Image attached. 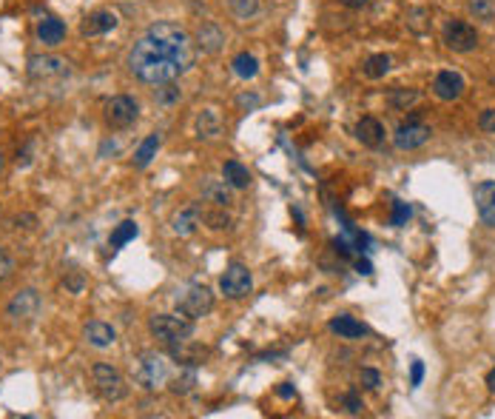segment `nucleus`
I'll use <instances>...</instances> for the list:
<instances>
[{
  "label": "nucleus",
  "mask_w": 495,
  "mask_h": 419,
  "mask_svg": "<svg viewBox=\"0 0 495 419\" xmlns=\"http://www.w3.org/2000/svg\"><path fill=\"white\" fill-rule=\"evenodd\" d=\"M194 66V43L188 32L171 21H157L148 26L145 38L128 52V69L137 80L148 86H162L177 80Z\"/></svg>",
  "instance_id": "f257e3e1"
},
{
  "label": "nucleus",
  "mask_w": 495,
  "mask_h": 419,
  "mask_svg": "<svg viewBox=\"0 0 495 419\" xmlns=\"http://www.w3.org/2000/svg\"><path fill=\"white\" fill-rule=\"evenodd\" d=\"M131 376L143 391H157L168 382V359L162 354H154V351L140 354L131 362Z\"/></svg>",
  "instance_id": "f03ea898"
},
{
  "label": "nucleus",
  "mask_w": 495,
  "mask_h": 419,
  "mask_svg": "<svg viewBox=\"0 0 495 419\" xmlns=\"http://www.w3.org/2000/svg\"><path fill=\"white\" fill-rule=\"evenodd\" d=\"M148 331L162 342V345H174L179 339H188L194 334V320L182 317V314H154L148 320Z\"/></svg>",
  "instance_id": "7ed1b4c3"
},
{
  "label": "nucleus",
  "mask_w": 495,
  "mask_h": 419,
  "mask_svg": "<svg viewBox=\"0 0 495 419\" xmlns=\"http://www.w3.org/2000/svg\"><path fill=\"white\" fill-rule=\"evenodd\" d=\"M91 379H94V391L100 393V399L106 402H123L128 396V385H126V376L109 365V362H97L91 368Z\"/></svg>",
  "instance_id": "20e7f679"
},
{
  "label": "nucleus",
  "mask_w": 495,
  "mask_h": 419,
  "mask_svg": "<svg viewBox=\"0 0 495 419\" xmlns=\"http://www.w3.org/2000/svg\"><path fill=\"white\" fill-rule=\"evenodd\" d=\"M219 291L228 300H245L248 294H251L254 291V277H251V271H248V266L230 263L219 277Z\"/></svg>",
  "instance_id": "39448f33"
},
{
  "label": "nucleus",
  "mask_w": 495,
  "mask_h": 419,
  "mask_svg": "<svg viewBox=\"0 0 495 419\" xmlns=\"http://www.w3.org/2000/svg\"><path fill=\"white\" fill-rule=\"evenodd\" d=\"M177 311L182 314V317H188V320H199V317H205V314H211L213 311V294H211V288H205V285H191L179 300H177Z\"/></svg>",
  "instance_id": "423d86ee"
},
{
  "label": "nucleus",
  "mask_w": 495,
  "mask_h": 419,
  "mask_svg": "<svg viewBox=\"0 0 495 419\" xmlns=\"http://www.w3.org/2000/svg\"><path fill=\"white\" fill-rule=\"evenodd\" d=\"M40 311V294L35 288H23L15 294V300L6 308V317L12 325H29Z\"/></svg>",
  "instance_id": "0eeeda50"
},
{
  "label": "nucleus",
  "mask_w": 495,
  "mask_h": 419,
  "mask_svg": "<svg viewBox=\"0 0 495 419\" xmlns=\"http://www.w3.org/2000/svg\"><path fill=\"white\" fill-rule=\"evenodd\" d=\"M444 46L452 49V52H458V55L472 52V49L478 46V32H475V26L467 23V21H450V23L444 26Z\"/></svg>",
  "instance_id": "6e6552de"
},
{
  "label": "nucleus",
  "mask_w": 495,
  "mask_h": 419,
  "mask_svg": "<svg viewBox=\"0 0 495 419\" xmlns=\"http://www.w3.org/2000/svg\"><path fill=\"white\" fill-rule=\"evenodd\" d=\"M430 126H424L416 114L413 117H407L399 129H396V134H393V143H396V148H401V151H413V148H421L427 140H430Z\"/></svg>",
  "instance_id": "1a4fd4ad"
},
{
  "label": "nucleus",
  "mask_w": 495,
  "mask_h": 419,
  "mask_svg": "<svg viewBox=\"0 0 495 419\" xmlns=\"http://www.w3.org/2000/svg\"><path fill=\"white\" fill-rule=\"evenodd\" d=\"M137 117H140V106H137V100L128 97V94H117V97H111L109 106H106V120H109V126H114V129H128L131 123H137Z\"/></svg>",
  "instance_id": "9d476101"
},
{
  "label": "nucleus",
  "mask_w": 495,
  "mask_h": 419,
  "mask_svg": "<svg viewBox=\"0 0 495 419\" xmlns=\"http://www.w3.org/2000/svg\"><path fill=\"white\" fill-rule=\"evenodd\" d=\"M475 208L481 223L495 229V180H484L475 185Z\"/></svg>",
  "instance_id": "9b49d317"
},
{
  "label": "nucleus",
  "mask_w": 495,
  "mask_h": 419,
  "mask_svg": "<svg viewBox=\"0 0 495 419\" xmlns=\"http://www.w3.org/2000/svg\"><path fill=\"white\" fill-rule=\"evenodd\" d=\"M199 226H202V208H199L196 202L179 208V212L171 217V232L179 234V237H191Z\"/></svg>",
  "instance_id": "f8f14e48"
},
{
  "label": "nucleus",
  "mask_w": 495,
  "mask_h": 419,
  "mask_svg": "<svg viewBox=\"0 0 495 419\" xmlns=\"http://www.w3.org/2000/svg\"><path fill=\"white\" fill-rule=\"evenodd\" d=\"M117 23H120L117 12H111V9H97V12H91V15L83 21L80 35H83V38H97V35H106V32L117 29Z\"/></svg>",
  "instance_id": "ddd939ff"
},
{
  "label": "nucleus",
  "mask_w": 495,
  "mask_h": 419,
  "mask_svg": "<svg viewBox=\"0 0 495 419\" xmlns=\"http://www.w3.org/2000/svg\"><path fill=\"white\" fill-rule=\"evenodd\" d=\"M433 92H435L438 100L452 103L464 94V77L458 72H438L435 80H433Z\"/></svg>",
  "instance_id": "4468645a"
},
{
  "label": "nucleus",
  "mask_w": 495,
  "mask_h": 419,
  "mask_svg": "<svg viewBox=\"0 0 495 419\" xmlns=\"http://www.w3.org/2000/svg\"><path fill=\"white\" fill-rule=\"evenodd\" d=\"M168 354H171V359H177V362H182V365H202V359L211 354L205 345H196V342H191V339H179V342H174V345H168Z\"/></svg>",
  "instance_id": "2eb2a0df"
},
{
  "label": "nucleus",
  "mask_w": 495,
  "mask_h": 419,
  "mask_svg": "<svg viewBox=\"0 0 495 419\" xmlns=\"http://www.w3.org/2000/svg\"><path fill=\"white\" fill-rule=\"evenodd\" d=\"M83 337H86V342L94 345V348H109V345L117 342V331H114V325H111V322H103V320H91V322H86Z\"/></svg>",
  "instance_id": "dca6fc26"
},
{
  "label": "nucleus",
  "mask_w": 495,
  "mask_h": 419,
  "mask_svg": "<svg viewBox=\"0 0 495 419\" xmlns=\"http://www.w3.org/2000/svg\"><path fill=\"white\" fill-rule=\"evenodd\" d=\"M356 140L367 148H379L384 143V126L376 117H362L356 123Z\"/></svg>",
  "instance_id": "f3484780"
},
{
  "label": "nucleus",
  "mask_w": 495,
  "mask_h": 419,
  "mask_svg": "<svg viewBox=\"0 0 495 419\" xmlns=\"http://www.w3.org/2000/svg\"><path fill=\"white\" fill-rule=\"evenodd\" d=\"M330 331L345 337V339H359V337H367V325H362L356 317L350 314H339L330 320Z\"/></svg>",
  "instance_id": "a211bd4d"
},
{
  "label": "nucleus",
  "mask_w": 495,
  "mask_h": 419,
  "mask_svg": "<svg viewBox=\"0 0 495 419\" xmlns=\"http://www.w3.org/2000/svg\"><path fill=\"white\" fill-rule=\"evenodd\" d=\"M38 38H40L43 46H52V49H55V46H60L63 38H66V23L57 21V18H46V21L38 23Z\"/></svg>",
  "instance_id": "6ab92c4d"
},
{
  "label": "nucleus",
  "mask_w": 495,
  "mask_h": 419,
  "mask_svg": "<svg viewBox=\"0 0 495 419\" xmlns=\"http://www.w3.org/2000/svg\"><path fill=\"white\" fill-rule=\"evenodd\" d=\"M222 43H225V35H222V29H219L216 23H202V26L196 29V46H199L205 55L219 52Z\"/></svg>",
  "instance_id": "aec40b11"
},
{
  "label": "nucleus",
  "mask_w": 495,
  "mask_h": 419,
  "mask_svg": "<svg viewBox=\"0 0 495 419\" xmlns=\"http://www.w3.org/2000/svg\"><path fill=\"white\" fill-rule=\"evenodd\" d=\"M202 197L213 205H222V208H228L233 202V194H230V185L225 183V177L222 180H205L202 183Z\"/></svg>",
  "instance_id": "412c9836"
},
{
  "label": "nucleus",
  "mask_w": 495,
  "mask_h": 419,
  "mask_svg": "<svg viewBox=\"0 0 495 419\" xmlns=\"http://www.w3.org/2000/svg\"><path fill=\"white\" fill-rule=\"evenodd\" d=\"M222 177H225V183H228L230 188H236V191H242V188L251 185V171H248L242 163H236V160H228V163L222 165Z\"/></svg>",
  "instance_id": "4be33fe9"
},
{
  "label": "nucleus",
  "mask_w": 495,
  "mask_h": 419,
  "mask_svg": "<svg viewBox=\"0 0 495 419\" xmlns=\"http://www.w3.org/2000/svg\"><path fill=\"white\" fill-rule=\"evenodd\" d=\"M230 69H233V75L242 77V80H254V77L260 75V60H257L251 52H239V55L230 60Z\"/></svg>",
  "instance_id": "5701e85b"
},
{
  "label": "nucleus",
  "mask_w": 495,
  "mask_h": 419,
  "mask_svg": "<svg viewBox=\"0 0 495 419\" xmlns=\"http://www.w3.org/2000/svg\"><path fill=\"white\" fill-rule=\"evenodd\" d=\"M219 129H222V123H219V114H216L213 109H205V111L196 117V137H199V140L216 137Z\"/></svg>",
  "instance_id": "b1692460"
},
{
  "label": "nucleus",
  "mask_w": 495,
  "mask_h": 419,
  "mask_svg": "<svg viewBox=\"0 0 495 419\" xmlns=\"http://www.w3.org/2000/svg\"><path fill=\"white\" fill-rule=\"evenodd\" d=\"M157 148H160V134H148V137L140 143V148L134 151V165H137V168H145V165L157 157Z\"/></svg>",
  "instance_id": "393cba45"
},
{
  "label": "nucleus",
  "mask_w": 495,
  "mask_h": 419,
  "mask_svg": "<svg viewBox=\"0 0 495 419\" xmlns=\"http://www.w3.org/2000/svg\"><path fill=\"white\" fill-rule=\"evenodd\" d=\"M63 60H57V58H32L29 60V72L35 75V77H49V75H60L63 72Z\"/></svg>",
  "instance_id": "a878e982"
},
{
  "label": "nucleus",
  "mask_w": 495,
  "mask_h": 419,
  "mask_svg": "<svg viewBox=\"0 0 495 419\" xmlns=\"http://www.w3.org/2000/svg\"><path fill=\"white\" fill-rule=\"evenodd\" d=\"M137 234H140L137 223H134V220H126V223H120V226L111 232V240H109V243H111V249H123V246L131 243Z\"/></svg>",
  "instance_id": "bb28decb"
},
{
  "label": "nucleus",
  "mask_w": 495,
  "mask_h": 419,
  "mask_svg": "<svg viewBox=\"0 0 495 419\" xmlns=\"http://www.w3.org/2000/svg\"><path fill=\"white\" fill-rule=\"evenodd\" d=\"M387 72H390V58H387V55H373V58L365 60V77L382 80Z\"/></svg>",
  "instance_id": "cd10ccee"
},
{
  "label": "nucleus",
  "mask_w": 495,
  "mask_h": 419,
  "mask_svg": "<svg viewBox=\"0 0 495 419\" xmlns=\"http://www.w3.org/2000/svg\"><path fill=\"white\" fill-rule=\"evenodd\" d=\"M469 15L481 23H495V0H469Z\"/></svg>",
  "instance_id": "c85d7f7f"
},
{
  "label": "nucleus",
  "mask_w": 495,
  "mask_h": 419,
  "mask_svg": "<svg viewBox=\"0 0 495 419\" xmlns=\"http://www.w3.org/2000/svg\"><path fill=\"white\" fill-rule=\"evenodd\" d=\"M228 6L239 21H248L260 12V0H228Z\"/></svg>",
  "instance_id": "c756f323"
},
{
  "label": "nucleus",
  "mask_w": 495,
  "mask_h": 419,
  "mask_svg": "<svg viewBox=\"0 0 495 419\" xmlns=\"http://www.w3.org/2000/svg\"><path fill=\"white\" fill-rule=\"evenodd\" d=\"M418 100V92L416 89H393L390 94H387V103L393 106V109H407V106H413Z\"/></svg>",
  "instance_id": "7c9ffc66"
},
{
  "label": "nucleus",
  "mask_w": 495,
  "mask_h": 419,
  "mask_svg": "<svg viewBox=\"0 0 495 419\" xmlns=\"http://www.w3.org/2000/svg\"><path fill=\"white\" fill-rule=\"evenodd\" d=\"M202 223H208V229L219 232V229H228V226H230V217L225 214L222 205H216L213 212H205V214H202Z\"/></svg>",
  "instance_id": "2f4dec72"
},
{
  "label": "nucleus",
  "mask_w": 495,
  "mask_h": 419,
  "mask_svg": "<svg viewBox=\"0 0 495 419\" xmlns=\"http://www.w3.org/2000/svg\"><path fill=\"white\" fill-rule=\"evenodd\" d=\"M194 385H196V374L191 371V365H185V371L177 379H171V391L174 393H188Z\"/></svg>",
  "instance_id": "473e14b6"
},
{
  "label": "nucleus",
  "mask_w": 495,
  "mask_h": 419,
  "mask_svg": "<svg viewBox=\"0 0 495 419\" xmlns=\"http://www.w3.org/2000/svg\"><path fill=\"white\" fill-rule=\"evenodd\" d=\"M154 97H157V103L171 106L174 100H179V89H177V86H174V80H171V83H162V86L157 89V94H154Z\"/></svg>",
  "instance_id": "72a5a7b5"
},
{
  "label": "nucleus",
  "mask_w": 495,
  "mask_h": 419,
  "mask_svg": "<svg viewBox=\"0 0 495 419\" xmlns=\"http://www.w3.org/2000/svg\"><path fill=\"white\" fill-rule=\"evenodd\" d=\"M359 382H362V388L376 391V388L382 385V374H379V371H373V368H362V371H359Z\"/></svg>",
  "instance_id": "f704fd0d"
},
{
  "label": "nucleus",
  "mask_w": 495,
  "mask_h": 419,
  "mask_svg": "<svg viewBox=\"0 0 495 419\" xmlns=\"http://www.w3.org/2000/svg\"><path fill=\"white\" fill-rule=\"evenodd\" d=\"M342 405H345V410H347V413H353V416L365 410V402H362V396H359L356 391H347V393L342 396Z\"/></svg>",
  "instance_id": "c9c22d12"
},
{
  "label": "nucleus",
  "mask_w": 495,
  "mask_h": 419,
  "mask_svg": "<svg viewBox=\"0 0 495 419\" xmlns=\"http://www.w3.org/2000/svg\"><path fill=\"white\" fill-rule=\"evenodd\" d=\"M478 129L486 134H495V109H484L478 117Z\"/></svg>",
  "instance_id": "e433bc0d"
},
{
  "label": "nucleus",
  "mask_w": 495,
  "mask_h": 419,
  "mask_svg": "<svg viewBox=\"0 0 495 419\" xmlns=\"http://www.w3.org/2000/svg\"><path fill=\"white\" fill-rule=\"evenodd\" d=\"M12 271H15V260H12V257H9L4 249H0V283H4V280H6Z\"/></svg>",
  "instance_id": "4c0bfd02"
},
{
  "label": "nucleus",
  "mask_w": 495,
  "mask_h": 419,
  "mask_svg": "<svg viewBox=\"0 0 495 419\" xmlns=\"http://www.w3.org/2000/svg\"><path fill=\"white\" fill-rule=\"evenodd\" d=\"M410 220V205L396 202V214H393V226H404Z\"/></svg>",
  "instance_id": "58836bf2"
},
{
  "label": "nucleus",
  "mask_w": 495,
  "mask_h": 419,
  "mask_svg": "<svg viewBox=\"0 0 495 419\" xmlns=\"http://www.w3.org/2000/svg\"><path fill=\"white\" fill-rule=\"evenodd\" d=\"M66 285H69L74 294H80V291H83V277H80V274H72V277L66 280Z\"/></svg>",
  "instance_id": "ea45409f"
},
{
  "label": "nucleus",
  "mask_w": 495,
  "mask_h": 419,
  "mask_svg": "<svg viewBox=\"0 0 495 419\" xmlns=\"http://www.w3.org/2000/svg\"><path fill=\"white\" fill-rule=\"evenodd\" d=\"M421 379H424V365L416 359V362H413V388L421 385Z\"/></svg>",
  "instance_id": "a19ab883"
},
{
  "label": "nucleus",
  "mask_w": 495,
  "mask_h": 419,
  "mask_svg": "<svg viewBox=\"0 0 495 419\" xmlns=\"http://www.w3.org/2000/svg\"><path fill=\"white\" fill-rule=\"evenodd\" d=\"M277 393H279V396H285V399H294V396H296V391H294L288 382H282V385L277 388Z\"/></svg>",
  "instance_id": "79ce46f5"
},
{
  "label": "nucleus",
  "mask_w": 495,
  "mask_h": 419,
  "mask_svg": "<svg viewBox=\"0 0 495 419\" xmlns=\"http://www.w3.org/2000/svg\"><path fill=\"white\" fill-rule=\"evenodd\" d=\"M342 4L347 6V9H362V6H367L370 0H342Z\"/></svg>",
  "instance_id": "37998d69"
},
{
  "label": "nucleus",
  "mask_w": 495,
  "mask_h": 419,
  "mask_svg": "<svg viewBox=\"0 0 495 419\" xmlns=\"http://www.w3.org/2000/svg\"><path fill=\"white\" fill-rule=\"evenodd\" d=\"M486 388H489V393H495V368L486 374Z\"/></svg>",
  "instance_id": "c03bdc74"
},
{
  "label": "nucleus",
  "mask_w": 495,
  "mask_h": 419,
  "mask_svg": "<svg viewBox=\"0 0 495 419\" xmlns=\"http://www.w3.org/2000/svg\"><path fill=\"white\" fill-rule=\"evenodd\" d=\"M356 268H359L362 274H370V263H365V260H359V263H356Z\"/></svg>",
  "instance_id": "a18cd8bd"
},
{
  "label": "nucleus",
  "mask_w": 495,
  "mask_h": 419,
  "mask_svg": "<svg viewBox=\"0 0 495 419\" xmlns=\"http://www.w3.org/2000/svg\"><path fill=\"white\" fill-rule=\"evenodd\" d=\"M0 174H4V154H0Z\"/></svg>",
  "instance_id": "49530a36"
}]
</instances>
